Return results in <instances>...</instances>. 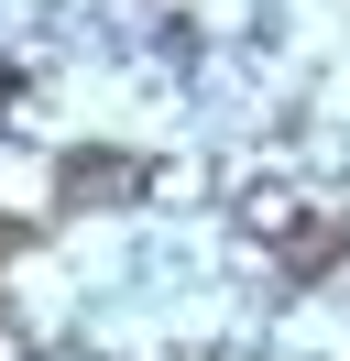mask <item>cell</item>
Here are the masks:
<instances>
[{"label": "cell", "instance_id": "obj_1", "mask_svg": "<svg viewBox=\"0 0 350 361\" xmlns=\"http://www.w3.org/2000/svg\"><path fill=\"white\" fill-rule=\"evenodd\" d=\"M55 197L66 208H121V197H143V164H131V154H66Z\"/></svg>", "mask_w": 350, "mask_h": 361}, {"label": "cell", "instance_id": "obj_2", "mask_svg": "<svg viewBox=\"0 0 350 361\" xmlns=\"http://www.w3.org/2000/svg\"><path fill=\"white\" fill-rule=\"evenodd\" d=\"M11 241H22V230H11V219H0V252H11Z\"/></svg>", "mask_w": 350, "mask_h": 361}]
</instances>
